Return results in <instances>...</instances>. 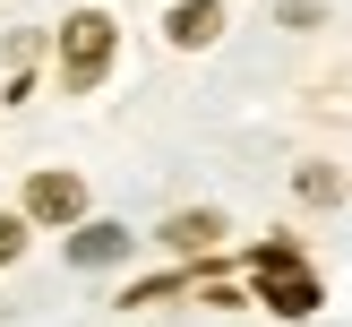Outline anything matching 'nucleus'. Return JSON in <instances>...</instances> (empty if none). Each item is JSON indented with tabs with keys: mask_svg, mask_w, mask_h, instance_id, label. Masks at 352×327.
<instances>
[{
	"mask_svg": "<svg viewBox=\"0 0 352 327\" xmlns=\"http://www.w3.org/2000/svg\"><path fill=\"white\" fill-rule=\"evenodd\" d=\"M129 241L138 233H120V224H78V233H69V267H120Z\"/></svg>",
	"mask_w": 352,
	"mask_h": 327,
	"instance_id": "20e7f679",
	"label": "nucleus"
},
{
	"mask_svg": "<svg viewBox=\"0 0 352 327\" xmlns=\"http://www.w3.org/2000/svg\"><path fill=\"white\" fill-rule=\"evenodd\" d=\"M26 215L34 224H78L86 215V181L78 172H34L26 181Z\"/></svg>",
	"mask_w": 352,
	"mask_h": 327,
	"instance_id": "7ed1b4c3",
	"label": "nucleus"
},
{
	"mask_svg": "<svg viewBox=\"0 0 352 327\" xmlns=\"http://www.w3.org/2000/svg\"><path fill=\"white\" fill-rule=\"evenodd\" d=\"M292 198H301V207H336L344 198V172L336 164H301V172H292Z\"/></svg>",
	"mask_w": 352,
	"mask_h": 327,
	"instance_id": "0eeeda50",
	"label": "nucleus"
},
{
	"mask_svg": "<svg viewBox=\"0 0 352 327\" xmlns=\"http://www.w3.org/2000/svg\"><path fill=\"white\" fill-rule=\"evenodd\" d=\"M275 26H292V34H309V26H318V0H284V9H275Z\"/></svg>",
	"mask_w": 352,
	"mask_h": 327,
	"instance_id": "6e6552de",
	"label": "nucleus"
},
{
	"mask_svg": "<svg viewBox=\"0 0 352 327\" xmlns=\"http://www.w3.org/2000/svg\"><path fill=\"white\" fill-rule=\"evenodd\" d=\"M60 52H69V86H95L103 69H112V17L78 9V17L60 26Z\"/></svg>",
	"mask_w": 352,
	"mask_h": 327,
	"instance_id": "f257e3e1",
	"label": "nucleus"
},
{
	"mask_svg": "<svg viewBox=\"0 0 352 327\" xmlns=\"http://www.w3.org/2000/svg\"><path fill=\"white\" fill-rule=\"evenodd\" d=\"M215 241H223V215H215V207H181V215L164 224V250H181V258L215 250Z\"/></svg>",
	"mask_w": 352,
	"mask_h": 327,
	"instance_id": "39448f33",
	"label": "nucleus"
},
{
	"mask_svg": "<svg viewBox=\"0 0 352 327\" xmlns=\"http://www.w3.org/2000/svg\"><path fill=\"white\" fill-rule=\"evenodd\" d=\"M164 34H172L181 52H206V43L223 34V9H215V0H181V9L164 17Z\"/></svg>",
	"mask_w": 352,
	"mask_h": 327,
	"instance_id": "423d86ee",
	"label": "nucleus"
},
{
	"mask_svg": "<svg viewBox=\"0 0 352 327\" xmlns=\"http://www.w3.org/2000/svg\"><path fill=\"white\" fill-rule=\"evenodd\" d=\"M258 284H267V302L284 310V319H301V310H318V284H309V275L292 267V250H284V241H275V250L258 258Z\"/></svg>",
	"mask_w": 352,
	"mask_h": 327,
	"instance_id": "f03ea898",
	"label": "nucleus"
},
{
	"mask_svg": "<svg viewBox=\"0 0 352 327\" xmlns=\"http://www.w3.org/2000/svg\"><path fill=\"white\" fill-rule=\"evenodd\" d=\"M17 250H26V224H17V215H0V267H9Z\"/></svg>",
	"mask_w": 352,
	"mask_h": 327,
	"instance_id": "1a4fd4ad",
	"label": "nucleus"
}]
</instances>
